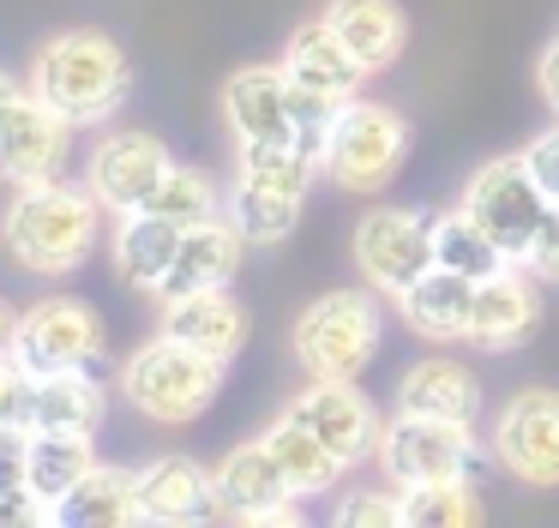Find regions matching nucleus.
<instances>
[{"label":"nucleus","instance_id":"1","mask_svg":"<svg viewBox=\"0 0 559 528\" xmlns=\"http://www.w3.org/2000/svg\"><path fill=\"white\" fill-rule=\"evenodd\" d=\"M97 216H103L97 192L43 180V187H19V199L7 204V223L0 228H7V247L19 252L25 271L67 276L97 247Z\"/></svg>","mask_w":559,"mask_h":528},{"label":"nucleus","instance_id":"2","mask_svg":"<svg viewBox=\"0 0 559 528\" xmlns=\"http://www.w3.org/2000/svg\"><path fill=\"white\" fill-rule=\"evenodd\" d=\"M31 91H37L55 115L73 120V127H97V120H109L127 96V55H121V43L103 36V31H61L37 55Z\"/></svg>","mask_w":559,"mask_h":528},{"label":"nucleus","instance_id":"3","mask_svg":"<svg viewBox=\"0 0 559 528\" xmlns=\"http://www.w3.org/2000/svg\"><path fill=\"white\" fill-rule=\"evenodd\" d=\"M121 391L145 420L187 427V420H199L211 403H217L223 360L199 355V348L175 343V336H157V343L133 348V360L121 367Z\"/></svg>","mask_w":559,"mask_h":528},{"label":"nucleus","instance_id":"4","mask_svg":"<svg viewBox=\"0 0 559 528\" xmlns=\"http://www.w3.org/2000/svg\"><path fill=\"white\" fill-rule=\"evenodd\" d=\"M409 156V127L391 108L373 103H343L319 139V163L343 192H379Z\"/></svg>","mask_w":559,"mask_h":528},{"label":"nucleus","instance_id":"5","mask_svg":"<svg viewBox=\"0 0 559 528\" xmlns=\"http://www.w3.org/2000/svg\"><path fill=\"white\" fill-rule=\"evenodd\" d=\"M379 331H385L379 300L343 288V295H325L301 312V324H295V360L313 379H361L367 360L379 355Z\"/></svg>","mask_w":559,"mask_h":528},{"label":"nucleus","instance_id":"6","mask_svg":"<svg viewBox=\"0 0 559 528\" xmlns=\"http://www.w3.org/2000/svg\"><path fill=\"white\" fill-rule=\"evenodd\" d=\"M463 211L493 235V247L506 252L511 264H523L535 247V235H542V223H547V211H554V199H547V187L530 175L523 156H499V163L475 168V180L463 187Z\"/></svg>","mask_w":559,"mask_h":528},{"label":"nucleus","instance_id":"7","mask_svg":"<svg viewBox=\"0 0 559 528\" xmlns=\"http://www.w3.org/2000/svg\"><path fill=\"white\" fill-rule=\"evenodd\" d=\"M379 468H385L391 487L469 480V468H475V432H469V420L397 415L391 427H379Z\"/></svg>","mask_w":559,"mask_h":528},{"label":"nucleus","instance_id":"8","mask_svg":"<svg viewBox=\"0 0 559 528\" xmlns=\"http://www.w3.org/2000/svg\"><path fill=\"white\" fill-rule=\"evenodd\" d=\"M355 264H361V276L373 288L403 295V288L433 264V216L397 211V204L367 211L361 228H355Z\"/></svg>","mask_w":559,"mask_h":528},{"label":"nucleus","instance_id":"9","mask_svg":"<svg viewBox=\"0 0 559 528\" xmlns=\"http://www.w3.org/2000/svg\"><path fill=\"white\" fill-rule=\"evenodd\" d=\"M493 456L523 487H559V391H518L493 420Z\"/></svg>","mask_w":559,"mask_h":528},{"label":"nucleus","instance_id":"10","mask_svg":"<svg viewBox=\"0 0 559 528\" xmlns=\"http://www.w3.org/2000/svg\"><path fill=\"white\" fill-rule=\"evenodd\" d=\"M103 355V319L79 300H43L19 319V343L13 360L31 379H49V372H79Z\"/></svg>","mask_w":559,"mask_h":528},{"label":"nucleus","instance_id":"11","mask_svg":"<svg viewBox=\"0 0 559 528\" xmlns=\"http://www.w3.org/2000/svg\"><path fill=\"white\" fill-rule=\"evenodd\" d=\"M223 115H229L235 144H289V139H313L301 127L295 108V84L283 67H241L223 84ZM319 144V139H313Z\"/></svg>","mask_w":559,"mask_h":528},{"label":"nucleus","instance_id":"12","mask_svg":"<svg viewBox=\"0 0 559 528\" xmlns=\"http://www.w3.org/2000/svg\"><path fill=\"white\" fill-rule=\"evenodd\" d=\"M67 132H73V120L55 115L37 91L19 96V103L7 108V120H0V175L13 180V187H43V180H55L67 163Z\"/></svg>","mask_w":559,"mask_h":528},{"label":"nucleus","instance_id":"13","mask_svg":"<svg viewBox=\"0 0 559 528\" xmlns=\"http://www.w3.org/2000/svg\"><path fill=\"white\" fill-rule=\"evenodd\" d=\"M289 420H301L331 456L343 463H361L367 451H379V415L355 379H313V391H301L289 403Z\"/></svg>","mask_w":559,"mask_h":528},{"label":"nucleus","instance_id":"14","mask_svg":"<svg viewBox=\"0 0 559 528\" xmlns=\"http://www.w3.org/2000/svg\"><path fill=\"white\" fill-rule=\"evenodd\" d=\"M217 511L223 516H241V523H289L295 516V499L301 492L289 487L283 463L271 456V444H241L217 463Z\"/></svg>","mask_w":559,"mask_h":528},{"label":"nucleus","instance_id":"15","mask_svg":"<svg viewBox=\"0 0 559 528\" xmlns=\"http://www.w3.org/2000/svg\"><path fill=\"white\" fill-rule=\"evenodd\" d=\"M169 144L151 139V132H115V139H103V151L91 156V192L103 199V211H145V199L163 187V175H169Z\"/></svg>","mask_w":559,"mask_h":528},{"label":"nucleus","instance_id":"16","mask_svg":"<svg viewBox=\"0 0 559 528\" xmlns=\"http://www.w3.org/2000/svg\"><path fill=\"white\" fill-rule=\"evenodd\" d=\"M283 72H289L295 91L319 96V103H331V108L355 103V91H361V79H367V67L343 48V36L331 31L325 19L301 24V31L289 36V48H283Z\"/></svg>","mask_w":559,"mask_h":528},{"label":"nucleus","instance_id":"17","mask_svg":"<svg viewBox=\"0 0 559 528\" xmlns=\"http://www.w3.org/2000/svg\"><path fill=\"white\" fill-rule=\"evenodd\" d=\"M163 336H175V343L229 367L247 343V307L235 295H223V288H193V295L163 300Z\"/></svg>","mask_w":559,"mask_h":528},{"label":"nucleus","instance_id":"18","mask_svg":"<svg viewBox=\"0 0 559 528\" xmlns=\"http://www.w3.org/2000/svg\"><path fill=\"white\" fill-rule=\"evenodd\" d=\"M241 252H247V235L235 228V216H205L181 235V252H175V271L163 276L157 295L175 300V295H193V288H229V276L241 271Z\"/></svg>","mask_w":559,"mask_h":528},{"label":"nucleus","instance_id":"19","mask_svg":"<svg viewBox=\"0 0 559 528\" xmlns=\"http://www.w3.org/2000/svg\"><path fill=\"white\" fill-rule=\"evenodd\" d=\"M409 331L433 336V343H451V336H469V319H475V276L463 271H445V264H427L409 288L397 295Z\"/></svg>","mask_w":559,"mask_h":528},{"label":"nucleus","instance_id":"20","mask_svg":"<svg viewBox=\"0 0 559 528\" xmlns=\"http://www.w3.org/2000/svg\"><path fill=\"white\" fill-rule=\"evenodd\" d=\"M139 504L145 523H199L217 511V480L193 456H157L139 468Z\"/></svg>","mask_w":559,"mask_h":528},{"label":"nucleus","instance_id":"21","mask_svg":"<svg viewBox=\"0 0 559 528\" xmlns=\"http://www.w3.org/2000/svg\"><path fill=\"white\" fill-rule=\"evenodd\" d=\"M542 319V295L523 271H493L487 283H475V319H469V336L481 348H518L523 336L535 331Z\"/></svg>","mask_w":559,"mask_h":528},{"label":"nucleus","instance_id":"22","mask_svg":"<svg viewBox=\"0 0 559 528\" xmlns=\"http://www.w3.org/2000/svg\"><path fill=\"white\" fill-rule=\"evenodd\" d=\"M325 24L343 36V48H349L367 72L391 67V60L403 55V43H409V19H403L397 0H331Z\"/></svg>","mask_w":559,"mask_h":528},{"label":"nucleus","instance_id":"23","mask_svg":"<svg viewBox=\"0 0 559 528\" xmlns=\"http://www.w3.org/2000/svg\"><path fill=\"white\" fill-rule=\"evenodd\" d=\"M397 408L403 415H433V420H475L481 415V384H475L469 367L433 355V360H415L403 372Z\"/></svg>","mask_w":559,"mask_h":528},{"label":"nucleus","instance_id":"24","mask_svg":"<svg viewBox=\"0 0 559 528\" xmlns=\"http://www.w3.org/2000/svg\"><path fill=\"white\" fill-rule=\"evenodd\" d=\"M181 223H169V216L157 211H133L121 223V235H115V271L127 276L133 288H145V295H157L163 276L175 271V252H181Z\"/></svg>","mask_w":559,"mask_h":528},{"label":"nucleus","instance_id":"25","mask_svg":"<svg viewBox=\"0 0 559 528\" xmlns=\"http://www.w3.org/2000/svg\"><path fill=\"white\" fill-rule=\"evenodd\" d=\"M55 523H85V528L145 523V504H139V475H133V468L97 463L61 504H55Z\"/></svg>","mask_w":559,"mask_h":528},{"label":"nucleus","instance_id":"26","mask_svg":"<svg viewBox=\"0 0 559 528\" xmlns=\"http://www.w3.org/2000/svg\"><path fill=\"white\" fill-rule=\"evenodd\" d=\"M97 468V451H91V432H61V427H31V468L25 487L37 492L43 504H61L79 480Z\"/></svg>","mask_w":559,"mask_h":528},{"label":"nucleus","instance_id":"27","mask_svg":"<svg viewBox=\"0 0 559 528\" xmlns=\"http://www.w3.org/2000/svg\"><path fill=\"white\" fill-rule=\"evenodd\" d=\"M97 420H103V384L91 379V367H79V372H49V379H31L25 427L97 432Z\"/></svg>","mask_w":559,"mask_h":528},{"label":"nucleus","instance_id":"28","mask_svg":"<svg viewBox=\"0 0 559 528\" xmlns=\"http://www.w3.org/2000/svg\"><path fill=\"white\" fill-rule=\"evenodd\" d=\"M265 444H271V456L283 463V475H289V487L301 492V499H313V492H325L331 480H337L343 468H349L343 456H331L325 444H319L313 432L301 427V420H289V415H283L277 427L265 432Z\"/></svg>","mask_w":559,"mask_h":528},{"label":"nucleus","instance_id":"29","mask_svg":"<svg viewBox=\"0 0 559 528\" xmlns=\"http://www.w3.org/2000/svg\"><path fill=\"white\" fill-rule=\"evenodd\" d=\"M433 264H445V271H463L475 276V283H487L493 271H506V252L493 247V235H487L481 223H475L469 211H445L433 216Z\"/></svg>","mask_w":559,"mask_h":528},{"label":"nucleus","instance_id":"30","mask_svg":"<svg viewBox=\"0 0 559 528\" xmlns=\"http://www.w3.org/2000/svg\"><path fill=\"white\" fill-rule=\"evenodd\" d=\"M301 204L295 192H277V187H259V180H235L229 192V216L253 247H271V240H289L295 223H301Z\"/></svg>","mask_w":559,"mask_h":528},{"label":"nucleus","instance_id":"31","mask_svg":"<svg viewBox=\"0 0 559 528\" xmlns=\"http://www.w3.org/2000/svg\"><path fill=\"white\" fill-rule=\"evenodd\" d=\"M145 211H157V216H169V223L193 228V223H205V216H217V187H211L205 168H181V163H175L169 175H163V187L145 199Z\"/></svg>","mask_w":559,"mask_h":528},{"label":"nucleus","instance_id":"32","mask_svg":"<svg viewBox=\"0 0 559 528\" xmlns=\"http://www.w3.org/2000/svg\"><path fill=\"white\" fill-rule=\"evenodd\" d=\"M481 499L469 480H433V487H403V523H475Z\"/></svg>","mask_w":559,"mask_h":528},{"label":"nucleus","instance_id":"33","mask_svg":"<svg viewBox=\"0 0 559 528\" xmlns=\"http://www.w3.org/2000/svg\"><path fill=\"white\" fill-rule=\"evenodd\" d=\"M337 523H403V487L385 492H349L337 511Z\"/></svg>","mask_w":559,"mask_h":528},{"label":"nucleus","instance_id":"34","mask_svg":"<svg viewBox=\"0 0 559 528\" xmlns=\"http://www.w3.org/2000/svg\"><path fill=\"white\" fill-rule=\"evenodd\" d=\"M523 271L542 276V283H559V204L547 211V223H542V235H535V247H530V259H523Z\"/></svg>","mask_w":559,"mask_h":528},{"label":"nucleus","instance_id":"35","mask_svg":"<svg viewBox=\"0 0 559 528\" xmlns=\"http://www.w3.org/2000/svg\"><path fill=\"white\" fill-rule=\"evenodd\" d=\"M523 163H530V175L547 187V199L559 204V127H554V132H542V139H535L530 151H523Z\"/></svg>","mask_w":559,"mask_h":528},{"label":"nucleus","instance_id":"36","mask_svg":"<svg viewBox=\"0 0 559 528\" xmlns=\"http://www.w3.org/2000/svg\"><path fill=\"white\" fill-rule=\"evenodd\" d=\"M25 396H31V372L13 355H0V420H25Z\"/></svg>","mask_w":559,"mask_h":528},{"label":"nucleus","instance_id":"37","mask_svg":"<svg viewBox=\"0 0 559 528\" xmlns=\"http://www.w3.org/2000/svg\"><path fill=\"white\" fill-rule=\"evenodd\" d=\"M535 79H542V96H547V108L559 115V43L542 55V67H535Z\"/></svg>","mask_w":559,"mask_h":528},{"label":"nucleus","instance_id":"38","mask_svg":"<svg viewBox=\"0 0 559 528\" xmlns=\"http://www.w3.org/2000/svg\"><path fill=\"white\" fill-rule=\"evenodd\" d=\"M13 343H19V312L0 300V355H13Z\"/></svg>","mask_w":559,"mask_h":528},{"label":"nucleus","instance_id":"39","mask_svg":"<svg viewBox=\"0 0 559 528\" xmlns=\"http://www.w3.org/2000/svg\"><path fill=\"white\" fill-rule=\"evenodd\" d=\"M19 96H25V91H19V84H13V79H7V72H0V120H7V108H13V103H19Z\"/></svg>","mask_w":559,"mask_h":528}]
</instances>
